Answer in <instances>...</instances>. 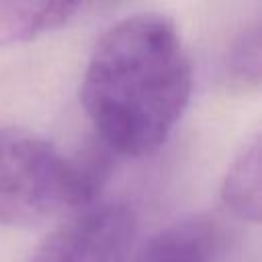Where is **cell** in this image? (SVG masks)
I'll list each match as a JSON object with an SVG mask.
<instances>
[{
    "mask_svg": "<svg viewBox=\"0 0 262 262\" xmlns=\"http://www.w3.org/2000/svg\"><path fill=\"white\" fill-rule=\"evenodd\" d=\"M190 90L192 68L174 23L162 14H133L96 43L80 96L108 147L145 156L168 139Z\"/></svg>",
    "mask_w": 262,
    "mask_h": 262,
    "instance_id": "1",
    "label": "cell"
},
{
    "mask_svg": "<svg viewBox=\"0 0 262 262\" xmlns=\"http://www.w3.org/2000/svg\"><path fill=\"white\" fill-rule=\"evenodd\" d=\"M94 190V174L47 139L0 127V225H31L80 209Z\"/></svg>",
    "mask_w": 262,
    "mask_h": 262,
    "instance_id": "2",
    "label": "cell"
},
{
    "mask_svg": "<svg viewBox=\"0 0 262 262\" xmlns=\"http://www.w3.org/2000/svg\"><path fill=\"white\" fill-rule=\"evenodd\" d=\"M133 229V213L125 205L92 207L57 227L31 262H125Z\"/></svg>",
    "mask_w": 262,
    "mask_h": 262,
    "instance_id": "3",
    "label": "cell"
},
{
    "mask_svg": "<svg viewBox=\"0 0 262 262\" xmlns=\"http://www.w3.org/2000/svg\"><path fill=\"white\" fill-rule=\"evenodd\" d=\"M215 248V223L209 217L192 215L151 235L133 262H213Z\"/></svg>",
    "mask_w": 262,
    "mask_h": 262,
    "instance_id": "4",
    "label": "cell"
},
{
    "mask_svg": "<svg viewBox=\"0 0 262 262\" xmlns=\"http://www.w3.org/2000/svg\"><path fill=\"white\" fill-rule=\"evenodd\" d=\"M80 4L82 0H0V47L59 29Z\"/></svg>",
    "mask_w": 262,
    "mask_h": 262,
    "instance_id": "5",
    "label": "cell"
},
{
    "mask_svg": "<svg viewBox=\"0 0 262 262\" xmlns=\"http://www.w3.org/2000/svg\"><path fill=\"white\" fill-rule=\"evenodd\" d=\"M221 199L225 207L239 219L260 221V137L248 139L235 154L221 184Z\"/></svg>",
    "mask_w": 262,
    "mask_h": 262,
    "instance_id": "6",
    "label": "cell"
},
{
    "mask_svg": "<svg viewBox=\"0 0 262 262\" xmlns=\"http://www.w3.org/2000/svg\"><path fill=\"white\" fill-rule=\"evenodd\" d=\"M227 72L231 80L244 86H258L260 82V29L254 25L246 29L233 43L227 59Z\"/></svg>",
    "mask_w": 262,
    "mask_h": 262,
    "instance_id": "7",
    "label": "cell"
}]
</instances>
